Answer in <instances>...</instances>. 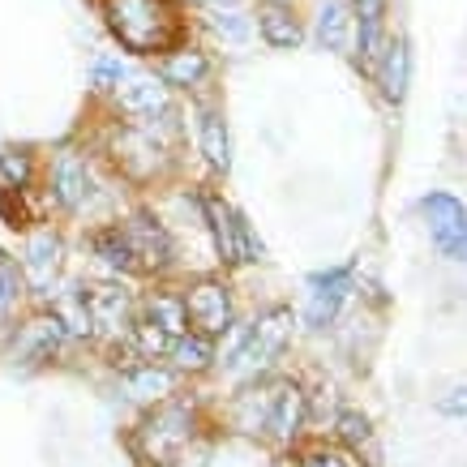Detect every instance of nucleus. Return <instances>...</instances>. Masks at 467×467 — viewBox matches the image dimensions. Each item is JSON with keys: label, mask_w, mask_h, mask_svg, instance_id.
Listing matches in <instances>:
<instances>
[{"label": "nucleus", "mask_w": 467, "mask_h": 467, "mask_svg": "<svg viewBox=\"0 0 467 467\" xmlns=\"http://www.w3.org/2000/svg\"><path fill=\"white\" fill-rule=\"evenodd\" d=\"M103 17L116 43L133 57H159L184 39L181 9L171 0H103Z\"/></svg>", "instance_id": "nucleus-1"}, {"label": "nucleus", "mask_w": 467, "mask_h": 467, "mask_svg": "<svg viewBox=\"0 0 467 467\" xmlns=\"http://www.w3.org/2000/svg\"><path fill=\"white\" fill-rule=\"evenodd\" d=\"M193 438V420H189V411L181 403H168V408H159L142 429H138V454H142L150 467H171L176 463V454L189 446Z\"/></svg>", "instance_id": "nucleus-2"}, {"label": "nucleus", "mask_w": 467, "mask_h": 467, "mask_svg": "<svg viewBox=\"0 0 467 467\" xmlns=\"http://www.w3.org/2000/svg\"><path fill=\"white\" fill-rule=\"evenodd\" d=\"M202 211H206V219H211L214 249L223 254V262H257V257H262V244L254 241L249 223H244L241 214L232 211L223 198L206 193V198H202Z\"/></svg>", "instance_id": "nucleus-3"}, {"label": "nucleus", "mask_w": 467, "mask_h": 467, "mask_svg": "<svg viewBox=\"0 0 467 467\" xmlns=\"http://www.w3.org/2000/svg\"><path fill=\"white\" fill-rule=\"evenodd\" d=\"M425 219H429V236L451 262H463L467 257V211L451 193H433L425 198Z\"/></svg>", "instance_id": "nucleus-4"}, {"label": "nucleus", "mask_w": 467, "mask_h": 467, "mask_svg": "<svg viewBox=\"0 0 467 467\" xmlns=\"http://www.w3.org/2000/svg\"><path fill=\"white\" fill-rule=\"evenodd\" d=\"M90 330H99L108 339H129L133 335V305H129V292H120L116 284H99L90 287Z\"/></svg>", "instance_id": "nucleus-5"}, {"label": "nucleus", "mask_w": 467, "mask_h": 467, "mask_svg": "<svg viewBox=\"0 0 467 467\" xmlns=\"http://www.w3.org/2000/svg\"><path fill=\"white\" fill-rule=\"evenodd\" d=\"M189 322L198 326V335L214 339V335H223L227 326H232V300H227V287L223 284H198L189 292Z\"/></svg>", "instance_id": "nucleus-6"}, {"label": "nucleus", "mask_w": 467, "mask_h": 467, "mask_svg": "<svg viewBox=\"0 0 467 467\" xmlns=\"http://www.w3.org/2000/svg\"><path fill=\"white\" fill-rule=\"evenodd\" d=\"M287 326H292V313L287 309H275L266 313L257 326H249V339H244V348L236 352V360L232 365H244V368H262L270 360V356L284 348L287 339Z\"/></svg>", "instance_id": "nucleus-7"}, {"label": "nucleus", "mask_w": 467, "mask_h": 467, "mask_svg": "<svg viewBox=\"0 0 467 467\" xmlns=\"http://www.w3.org/2000/svg\"><path fill=\"white\" fill-rule=\"evenodd\" d=\"M65 343V326L60 317H30L22 330H17V343H14V360L22 365H43V360H52L57 348Z\"/></svg>", "instance_id": "nucleus-8"}, {"label": "nucleus", "mask_w": 467, "mask_h": 467, "mask_svg": "<svg viewBox=\"0 0 467 467\" xmlns=\"http://www.w3.org/2000/svg\"><path fill=\"white\" fill-rule=\"evenodd\" d=\"M57 270H60V241L52 232H35L26 241V254H22V279L39 296H47V287L57 284Z\"/></svg>", "instance_id": "nucleus-9"}, {"label": "nucleus", "mask_w": 467, "mask_h": 467, "mask_svg": "<svg viewBox=\"0 0 467 467\" xmlns=\"http://www.w3.org/2000/svg\"><path fill=\"white\" fill-rule=\"evenodd\" d=\"M254 17H257L262 39H266L270 47H279V52H292V47H300V39H305L300 17H296V9H292L287 0H262Z\"/></svg>", "instance_id": "nucleus-10"}, {"label": "nucleus", "mask_w": 467, "mask_h": 467, "mask_svg": "<svg viewBox=\"0 0 467 467\" xmlns=\"http://www.w3.org/2000/svg\"><path fill=\"white\" fill-rule=\"evenodd\" d=\"M116 108L125 116H138V120H146V116H159L168 112V82L163 78H120V86H116Z\"/></svg>", "instance_id": "nucleus-11"}, {"label": "nucleus", "mask_w": 467, "mask_h": 467, "mask_svg": "<svg viewBox=\"0 0 467 467\" xmlns=\"http://www.w3.org/2000/svg\"><path fill=\"white\" fill-rule=\"evenodd\" d=\"M352 287V266H339V270H326V275H313V300H309V326H330L335 313H339L343 296Z\"/></svg>", "instance_id": "nucleus-12"}, {"label": "nucleus", "mask_w": 467, "mask_h": 467, "mask_svg": "<svg viewBox=\"0 0 467 467\" xmlns=\"http://www.w3.org/2000/svg\"><path fill=\"white\" fill-rule=\"evenodd\" d=\"M125 236H129L133 257H138V270H159L163 262H168V254H171L168 232H163L159 223H150L146 214H138V219L125 227Z\"/></svg>", "instance_id": "nucleus-13"}, {"label": "nucleus", "mask_w": 467, "mask_h": 467, "mask_svg": "<svg viewBox=\"0 0 467 467\" xmlns=\"http://www.w3.org/2000/svg\"><path fill=\"white\" fill-rule=\"evenodd\" d=\"M159 78L168 86H202L211 78V57L198 52V47H171L168 57L159 60Z\"/></svg>", "instance_id": "nucleus-14"}, {"label": "nucleus", "mask_w": 467, "mask_h": 467, "mask_svg": "<svg viewBox=\"0 0 467 467\" xmlns=\"http://www.w3.org/2000/svg\"><path fill=\"white\" fill-rule=\"evenodd\" d=\"M300 420H305V395H300V386L279 382L275 386V399H270L266 429L279 441H292L296 438V429H300Z\"/></svg>", "instance_id": "nucleus-15"}, {"label": "nucleus", "mask_w": 467, "mask_h": 467, "mask_svg": "<svg viewBox=\"0 0 467 467\" xmlns=\"http://www.w3.org/2000/svg\"><path fill=\"white\" fill-rule=\"evenodd\" d=\"M52 193H57V202L65 206V211H78V206L86 202V163H82V155L65 150V155L57 159V168H52Z\"/></svg>", "instance_id": "nucleus-16"}, {"label": "nucleus", "mask_w": 467, "mask_h": 467, "mask_svg": "<svg viewBox=\"0 0 467 467\" xmlns=\"http://www.w3.org/2000/svg\"><path fill=\"white\" fill-rule=\"evenodd\" d=\"M408 78H411V52H408V39H390L386 47V65H382V95L386 103H403L408 99Z\"/></svg>", "instance_id": "nucleus-17"}, {"label": "nucleus", "mask_w": 467, "mask_h": 467, "mask_svg": "<svg viewBox=\"0 0 467 467\" xmlns=\"http://www.w3.org/2000/svg\"><path fill=\"white\" fill-rule=\"evenodd\" d=\"M270 399H275V386H254V390L236 395V403H232V425L241 429V433H262V429H266V416H270Z\"/></svg>", "instance_id": "nucleus-18"}, {"label": "nucleus", "mask_w": 467, "mask_h": 467, "mask_svg": "<svg viewBox=\"0 0 467 467\" xmlns=\"http://www.w3.org/2000/svg\"><path fill=\"white\" fill-rule=\"evenodd\" d=\"M198 133H202V155H206V163H211L214 171L232 168V142H227L223 116H219V112H202Z\"/></svg>", "instance_id": "nucleus-19"}, {"label": "nucleus", "mask_w": 467, "mask_h": 467, "mask_svg": "<svg viewBox=\"0 0 467 467\" xmlns=\"http://www.w3.org/2000/svg\"><path fill=\"white\" fill-rule=\"evenodd\" d=\"M348 35H352L348 5H343V0H326L322 14H317V39H322L330 52H343V47H348Z\"/></svg>", "instance_id": "nucleus-20"}, {"label": "nucleus", "mask_w": 467, "mask_h": 467, "mask_svg": "<svg viewBox=\"0 0 467 467\" xmlns=\"http://www.w3.org/2000/svg\"><path fill=\"white\" fill-rule=\"evenodd\" d=\"M57 317L65 326V335H90V305H86L82 287H69L57 296Z\"/></svg>", "instance_id": "nucleus-21"}, {"label": "nucleus", "mask_w": 467, "mask_h": 467, "mask_svg": "<svg viewBox=\"0 0 467 467\" xmlns=\"http://www.w3.org/2000/svg\"><path fill=\"white\" fill-rule=\"evenodd\" d=\"M171 360H176V368L181 373H202V368L214 360V352H211V339L206 335H189V339H176L171 343Z\"/></svg>", "instance_id": "nucleus-22"}, {"label": "nucleus", "mask_w": 467, "mask_h": 467, "mask_svg": "<svg viewBox=\"0 0 467 467\" xmlns=\"http://www.w3.org/2000/svg\"><path fill=\"white\" fill-rule=\"evenodd\" d=\"M95 254H99L112 270H138V257H133L129 236L120 232V227H108V232H99V236H95Z\"/></svg>", "instance_id": "nucleus-23"}, {"label": "nucleus", "mask_w": 467, "mask_h": 467, "mask_svg": "<svg viewBox=\"0 0 467 467\" xmlns=\"http://www.w3.org/2000/svg\"><path fill=\"white\" fill-rule=\"evenodd\" d=\"M146 317L155 326H163L171 339H181L184 330H189V313H184V300L176 296H150V305H146Z\"/></svg>", "instance_id": "nucleus-24"}, {"label": "nucleus", "mask_w": 467, "mask_h": 467, "mask_svg": "<svg viewBox=\"0 0 467 467\" xmlns=\"http://www.w3.org/2000/svg\"><path fill=\"white\" fill-rule=\"evenodd\" d=\"M129 390L138 399H163V395H171V373H163V368H138L129 378Z\"/></svg>", "instance_id": "nucleus-25"}, {"label": "nucleus", "mask_w": 467, "mask_h": 467, "mask_svg": "<svg viewBox=\"0 0 467 467\" xmlns=\"http://www.w3.org/2000/svg\"><path fill=\"white\" fill-rule=\"evenodd\" d=\"M0 181H5V189H26L30 184L26 150H0Z\"/></svg>", "instance_id": "nucleus-26"}, {"label": "nucleus", "mask_w": 467, "mask_h": 467, "mask_svg": "<svg viewBox=\"0 0 467 467\" xmlns=\"http://www.w3.org/2000/svg\"><path fill=\"white\" fill-rule=\"evenodd\" d=\"M296 467H365L356 459V451H335V446H317V451L300 454Z\"/></svg>", "instance_id": "nucleus-27"}, {"label": "nucleus", "mask_w": 467, "mask_h": 467, "mask_svg": "<svg viewBox=\"0 0 467 467\" xmlns=\"http://www.w3.org/2000/svg\"><path fill=\"white\" fill-rule=\"evenodd\" d=\"M171 343H176V339H171L163 326L150 322V317H146V322L138 326V348H142L146 356H163V352H171Z\"/></svg>", "instance_id": "nucleus-28"}, {"label": "nucleus", "mask_w": 467, "mask_h": 467, "mask_svg": "<svg viewBox=\"0 0 467 467\" xmlns=\"http://www.w3.org/2000/svg\"><path fill=\"white\" fill-rule=\"evenodd\" d=\"M211 26L219 30L227 43H244V35H249V22H244L241 14H223V9H214L211 14Z\"/></svg>", "instance_id": "nucleus-29"}, {"label": "nucleus", "mask_w": 467, "mask_h": 467, "mask_svg": "<svg viewBox=\"0 0 467 467\" xmlns=\"http://www.w3.org/2000/svg\"><path fill=\"white\" fill-rule=\"evenodd\" d=\"M339 429H343V441H348V446H368V438H373V433H368V420L365 416H356V411H343L339 416Z\"/></svg>", "instance_id": "nucleus-30"}, {"label": "nucleus", "mask_w": 467, "mask_h": 467, "mask_svg": "<svg viewBox=\"0 0 467 467\" xmlns=\"http://www.w3.org/2000/svg\"><path fill=\"white\" fill-rule=\"evenodd\" d=\"M90 78H95V86H99V90H116V86H120V78H125V65H120V60H112V57H99V60H95V69H90Z\"/></svg>", "instance_id": "nucleus-31"}, {"label": "nucleus", "mask_w": 467, "mask_h": 467, "mask_svg": "<svg viewBox=\"0 0 467 467\" xmlns=\"http://www.w3.org/2000/svg\"><path fill=\"white\" fill-rule=\"evenodd\" d=\"M17 292H22V275H17V266L9 257L0 254V309H5L9 300H17Z\"/></svg>", "instance_id": "nucleus-32"}, {"label": "nucleus", "mask_w": 467, "mask_h": 467, "mask_svg": "<svg viewBox=\"0 0 467 467\" xmlns=\"http://www.w3.org/2000/svg\"><path fill=\"white\" fill-rule=\"evenodd\" d=\"M352 5H356V17H360V26H382L386 0H352Z\"/></svg>", "instance_id": "nucleus-33"}, {"label": "nucleus", "mask_w": 467, "mask_h": 467, "mask_svg": "<svg viewBox=\"0 0 467 467\" xmlns=\"http://www.w3.org/2000/svg\"><path fill=\"white\" fill-rule=\"evenodd\" d=\"M454 395H459V399H446V403H441V411H446V416H459V411H467V390H454Z\"/></svg>", "instance_id": "nucleus-34"}, {"label": "nucleus", "mask_w": 467, "mask_h": 467, "mask_svg": "<svg viewBox=\"0 0 467 467\" xmlns=\"http://www.w3.org/2000/svg\"><path fill=\"white\" fill-rule=\"evenodd\" d=\"M206 5H214V9H232V5H241V0H206Z\"/></svg>", "instance_id": "nucleus-35"}]
</instances>
